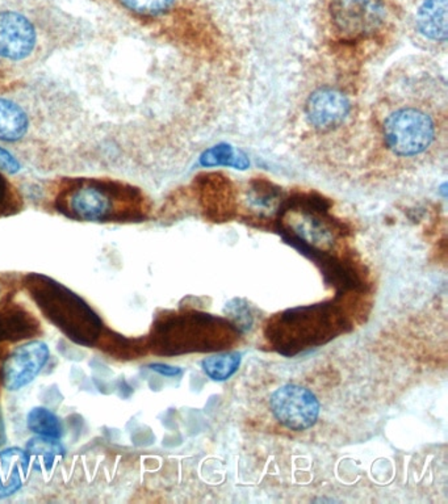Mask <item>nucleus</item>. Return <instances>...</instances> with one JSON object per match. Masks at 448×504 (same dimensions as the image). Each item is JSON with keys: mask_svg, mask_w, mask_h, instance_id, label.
<instances>
[{"mask_svg": "<svg viewBox=\"0 0 448 504\" xmlns=\"http://www.w3.org/2000/svg\"><path fill=\"white\" fill-rule=\"evenodd\" d=\"M448 86L434 57L394 63L369 103V147L363 169L377 178L414 174L444 158Z\"/></svg>", "mask_w": 448, "mask_h": 504, "instance_id": "nucleus-1", "label": "nucleus"}, {"mask_svg": "<svg viewBox=\"0 0 448 504\" xmlns=\"http://www.w3.org/2000/svg\"><path fill=\"white\" fill-rule=\"evenodd\" d=\"M361 65L324 53L297 92L291 133L302 155L317 166L363 169L369 147V103Z\"/></svg>", "mask_w": 448, "mask_h": 504, "instance_id": "nucleus-2", "label": "nucleus"}, {"mask_svg": "<svg viewBox=\"0 0 448 504\" xmlns=\"http://www.w3.org/2000/svg\"><path fill=\"white\" fill-rule=\"evenodd\" d=\"M71 16L49 7L12 0L0 3V70L19 72L46 62L79 37Z\"/></svg>", "mask_w": 448, "mask_h": 504, "instance_id": "nucleus-3", "label": "nucleus"}, {"mask_svg": "<svg viewBox=\"0 0 448 504\" xmlns=\"http://www.w3.org/2000/svg\"><path fill=\"white\" fill-rule=\"evenodd\" d=\"M55 211L80 222H137L149 205L141 189L111 178H61L54 183Z\"/></svg>", "mask_w": 448, "mask_h": 504, "instance_id": "nucleus-4", "label": "nucleus"}, {"mask_svg": "<svg viewBox=\"0 0 448 504\" xmlns=\"http://www.w3.org/2000/svg\"><path fill=\"white\" fill-rule=\"evenodd\" d=\"M329 53L361 65L377 54L389 25L386 0H330Z\"/></svg>", "mask_w": 448, "mask_h": 504, "instance_id": "nucleus-5", "label": "nucleus"}, {"mask_svg": "<svg viewBox=\"0 0 448 504\" xmlns=\"http://www.w3.org/2000/svg\"><path fill=\"white\" fill-rule=\"evenodd\" d=\"M347 319L334 303L292 309L269 322L266 336L278 352L294 356L344 333Z\"/></svg>", "mask_w": 448, "mask_h": 504, "instance_id": "nucleus-6", "label": "nucleus"}, {"mask_svg": "<svg viewBox=\"0 0 448 504\" xmlns=\"http://www.w3.org/2000/svg\"><path fill=\"white\" fill-rule=\"evenodd\" d=\"M27 286L41 313L71 341L88 347L96 343L102 321L85 300L46 276H28Z\"/></svg>", "mask_w": 448, "mask_h": 504, "instance_id": "nucleus-7", "label": "nucleus"}, {"mask_svg": "<svg viewBox=\"0 0 448 504\" xmlns=\"http://www.w3.org/2000/svg\"><path fill=\"white\" fill-rule=\"evenodd\" d=\"M235 325L208 314H183L163 319L155 326L153 347L162 355H182L219 351L235 341Z\"/></svg>", "mask_w": 448, "mask_h": 504, "instance_id": "nucleus-8", "label": "nucleus"}, {"mask_svg": "<svg viewBox=\"0 0 448 504\" xmlns=\"http://www.w3.org/2000/svg\"><path fill=\"white\" fill-rule=\"evenodd\" d=\"M270 411L286 430L302 433L316 425L321 402L311 389L302 384H283L270 395Z\"/></svg>", "mask_w": 448, "mask_h": 504, "instance_id": "nucleus-9", "label": "nucleus"}, {"mask_svg": "<svg viewBox=\"0 0 448 504\" xmlns=\"http://www.w3.org/2000/svg\"><path fill=\"white\" fill-rule=\"evenodd\" d=\"M50 351L41 341L28 342L12 351L2 367L3 385L10 392L29 385L49 360Z\"/></svg>", "mask_w": 448, "mask_h": 504, "instance_id": "nucleus-10", "label": "nucleus"}, {"mask_svg": "<svg viewBox=\"0 0 448 504\" xmlns=\"http://www.w3.org/2000/svg\"><path fill=\"white\" fill-rule=\"evenodd\" d=\"M37 115L28 95H0V142L23 144L35 137Z\"/></svg>", "mask_w": 448, "mask_h": 504, "instance_id": "nucleus-11", "label": "nucleus"}, {"mask_svg": "<svg viewBox=\"0 0 448 504\" xmlns=\"http://www.w3.org/2000/svg\"><path fill=\"white\" fill-rule=\"evenodd\" d=\"M448 0H424L414 18L416 44L426 54H446Z\"/></svg>", "mask_w": 448, "mask_h": 504, "instance_id": "nucleus-12", "label": "nucleus"}, {"mask_svg": "<svg viewBox=\"0 0 448 504\" xmlns=\"http://www.w3.org/2000/svg\"><path fill=\"white\" fill-rule=\"evenodd\" d=\"M29 467L27 450L18 447L0 450V498L11 497L23 487Z\"/></svg>", "mask_w": 448, "mask_h": 504, "instance_id": "nucleus-13", "label": "nucleus"}, {"mask_svg": "<svg viewBox=\"0 0 448 504\" xmlns=\"http://www.w3.org/2000/svg\"><path fill=\"white\" fill-rule=\"evenodd\" d=\"M40 325L21 308H11L0 313V341L18 342L32 338Z\"/></svg>", "mask_w": 448, "mask_h": 504, "instance_id": "nucleus-14", "label": "nucleus"}, {"mask_svg": "<svg viewBox=\"0 0 448 504\" xmlns=\"http://www.w3.org/2000/svg\"><path fill=\"white\" fill-rule=\"evenodd\" d=\"M25 450H27L28 458H29L30 467L40 470V472H43V470L50 472L54 467L58 459L62 458L63 453H65V448L58 442V439L46 436L30 439Z\"/></svg>", "mask_w": 448, "mask_h": 504, "instance_id": "nucleus-15", "label": "nucleus"}, {"mask_svg": "<svg viewBox=\"0 0 448 504\" xmlns=\"http://www.w3.org/2000/svg\"><path fill=\"white\" fill-rule=\"evenodd\" d=\"M119 7L140 19H157L167 15L177 0H115Z\"/></svg>", "mask_w": 448, "mask_h": 504, "instance_id": "nucleus-16", "label": "nucleus"}, {"mask_svg": "<svg viewBox=\"0 0 448 504\" xmlns=\"http://www.w3.org/2000/svg\"><path fill=\"white\" fill-rule=\"evenodd\" d=\"M27 426L29 431L38 436L60 439L63 435L60 417L46 408L32 409L27 417Z\"/></svg>", "mask_w": 448, "mask_h": 504, "instance_id": "nucleus-17", "label": "nucleus"}, {"mask_svg": "<svg viewBox=\"0 0 448 504\" xmlns=\"http://www.w3.org/2000/svg\"><path fill=\"white\" fill-rule=\"evenodd\" d=\"M242 355L238 352L221 353L204 359L203 369L208 377L214 381H227L238 370Z\"/></svg>", "mask_w": 448, "mask_h": 504, "instance_id": "nucleus-18", "label": "nucleus"}, {"mask_svg": "<svg viewBox=\"0 0 448 504\" xmlns=\"http://www.w3.org/2000/svg\"><path fill=\"white\" fill-rule=\"evenodd\" d=\"M21 202L23 200L13 184L0 172V217L18 213L21 211Z\"/></svg>", "mask_w": 448, "mask_h": 504, "instance_id": "nucleus-19", "label": "nucleus"}, {"mask_svg": "<svg viewBox=\"0 0 448 504\" xmlns=\"http://www.w3.org/2000/svg\"><path fill=\"white\" fill-rule=\"evenodd\" d=\"M227 311L235 321L236 330L246 331L250 330L253 326V316L250 313L249 306L244 300H233L232 302L228 303Z\"/></svg>", "mask_w": 448, "mask_h": 504, "instance_id": "nucleus-20", "label": "nucleus"}, {"mask_svg": "<svg viewBox=\"0 0 448 504\" xmlns=\"http://www.w3.org/2000/svg\"><path fill=\"white\" fill-rule=\"evenodd\" d=\"M21 169H23V166H21L18 158H16L10 150L0 146V172H3V174L15 175L21 172Z\"/></svg>", "mask_w": 448, "mask_h": 504, "instance_id": "nucleus-21", "label": "nucleus"}, {"mask_svg": "<svg viewBox=\"0 0 448 504\" xmlns=\"http://www.w3.org/2000/svg\"><path fill=\"white\" fill-rule=\"evenodd\" d=\"M150 369L154 370V372L160 373V375L167 376V377H175V376H179L182 373V369L177 367L166 366V364H150Z\"/></svg>", "mask_w": 448, "mask_h": 504, "instance_id": "nucleus-22", "label": "nucleus"}]
</instances>
